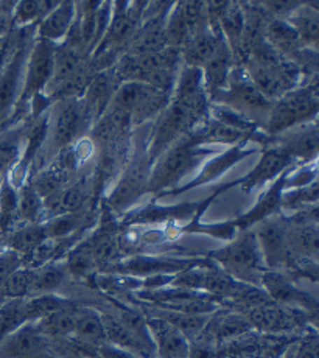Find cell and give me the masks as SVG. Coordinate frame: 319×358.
<instances>
[{"instance_id":"20","label":"cell","mask_w":319,"mask_h":358,"mask_svg":"<svg viewBox=\"0 0 319 358\" xmlns=\"http://www.w3.org/2000/svg\"><path fill=\"white\" fill-rule=\"evenodd\" d=\"M283 184H285V178L277 179L273 187L269 189L267 194L262 195L260 201L255 204L245 217L237 220L234 224L240 229L248 231L253 224L260 223L265 218H269V215H271V213L277 209V206H279L282 201V192H283V189H285L283 187Z\"/></svg>"},{"instance_id":"8","label":"cell","mask_w":319,"mask_h":358,"mask_svg":"<svg viewBox=\"0 0 319 358\" xmlns=\"http://www.w3.org/2000/svg\"><path fill=\"white\" fill-rule=\"evenodd\" d=\"M206 260L193 259H176V257H155V256H134L119 264H113L109 271L129 274L136 278H156V276H170L178 274L187 268L203 264Z\"/></svg>"},{"instance_id":"31","label":"cell","mask_w":319,"mask_h":358,"mask_svg":"<svg viewBox=\"0 0 319 358\" xmlns=\"http://www.w3.org/2000/svg\"><path fill=\"white\" fill-rule=\"evenodd\" d=\"M66 268L75 278H87L89 274L95 270L97 262L89 240L85 243L75 246L73 250L69 252Z\"/></svg>"},{"instance_id":"19","label":"cell","mask_w":319,"mask_h":358,"mask_svg":"<svg viewBox=\"0 0 319 358\" xmlns=\"http://www.w3.org/2000/svg\"><path fill=\"white\" fill-rule=\"evenodd\" d=\"M109 100H113V77L108 72H103L97 75L87 86L86 99L83 100L85 119H99L108 108Z\"/></svg>"},{"instance_id":"37","label":"cell","mask_w":319,"mask_h":358,"mask_svg":"<svg viewBox=\"0 0 319 358\" xmlns=\"http://www.w3.org/2000/svg\"><path fill=\"white\" fill-rule=\"evenodd\" d=\"M293 358H319V341L315 327L307 330L299 343L293 344Z\"/></svg>"},{"instance_id":"16","label":"cell","mask_w":319,"mask_h":358,"mask_svg":"<svg viewBox=\"0 0 319 358\" xmlns=\"http://www.w3.org/2000/svg\"><path fill=\"white\" fill-rule=\"evenodd\" d=\"M226 43L223 33L211 31L209 29H204L203 31L197 33L184 44V61L187 66L190 67H203L207 61H209L218 47Z\"/></svg>"},{"instance_id":"4","label":"cell","mask_w":319,"mask_h":358,"mask_svg":"<svg viewBox=\"0 0 319 358\" xmlns=\"http://www.w3.org/2000/svg\"><path fill=\"white\" fill-rule=\"evenodd\" d=\"M229 87L221 89L217 94L220 95L226 106L232 108L234 111L240 113L248 120L268 119L271 111L273 101L268 100L257 87H255L248 73L241 71H231L229 73Z\"/></svg>"},{"instance_id":"7","label":"cell","mask_w":319,"mask_h":358,"mask_svg":"<svg viewBox=\"0 0 319 358\" xmlns=\"http://www.w3.org/2000/svg\"><path fill=\"white\" fill-rule=\"evenodd\" d=\"M260 287H263V290H265V293L269 296V299L276 302V304L302 310V312L316 318V313H318L316 298L302 292L301 288H297L287 274H283L281 271L267 270L262 276Z\"/></svg>"},{"instance_id":"23","label":"cell","mask_w":319,"mask_h":358,"mask_svg":"<svg viewBox=\"0 0 319 358\" xmlns=\"http://www.w3.org/2000/svg\"><path fill=\"white\" fill-rule=\"evenodd\" d=\"M145 185H148L147 179H145V170L141 165H134L125 173L119 182V187L114 190L113 196H111V204L119 209L123 208L141 194Z\"/></svg>"},{"instance_id":"34","label":"cell","mask_w":319,"mask_h":358,"mask_svg":"<svg viewBox=\"0 0 319 358\" xmlns=\"http://www.w3.org/2000/svg\"><path fill=\"white\" fill-rule=\"evenodd\" d=\"M58 2H19L13 13V22L17 25L31 24L34 20H43Z\"/></svg>"},{"instance_id":"17","label":"cell","mask_w":319,"mask_h":358,"mask_svg":"<svg viewBox=\"0 0 319 358\" xmlns=\"http://www.w3.org/2000/svg\"><path fill=\"white\" fill-rule=\"evenodd\" d=\"M288 24L296 31L299 43L307 47V49H311V52H316L319 36V19L316 6L299 3V6L290 15Z\"/></svg>"},{"instance_id":"13","label":"cell","mask_w":319,"mask_h":358,"mask_svg":"<svg viewBox=\"0 0 319 358\" xmlns=\"http://www.w3.org/2000/svg\"><path fill=\"white\" fill-rule=\"evenodd\" d=\"M44 338L34 322H27L0 340V358H33L44 349Z\"/></svg>"},{"instance_id":"38","label":"cell","mask_w":319,"mask_h":358,"mask_svg":"<svg viewBox=\"0 0 319 358\" xmlns=\"http://www.w3.org/2000/svg\"><path fill=\"white\" fill-rule=\"evenodd\" d=\"M81 350L91 358H139L133 354L127 352V350L115 348L113 344L108 343L95 344V346H83Z\"/></svg>"},{"instance_id":"25","label":"cell","mask_w":319,"mask_h":358,"mask_svg":"<svg viewBox=\"0 0 319 358\" xmlns=\"http://www.w3.org/2000/svg\"><path fill=\"white\" fill-rule=\"evenodd\" d=\"M89 187L87 181H76L73 184L69 185V187H62L57 194L52 195L50 203L52 208L55 210H58L59 213H69V212H76L78 209L83 208V204L86 203V199L89 196ZM58 215V213H57Z\"/></svg>"},{"instance_id":"29","label":"cell","mask_w":319,"mask_h":358,"mask_svg":"<svg viewBox=\"0 0 319 358\" xmlns=\"http://www.w3.org/2000/svg\"><path fill=\"white\" fill-rule=\"evenodd\" d=\"M251 153H253V151H241L237 147L226 151L225 155H221L220 157H217V159H213L209 164H206V167L198 175L195 181H192L184 190H187L189 187H193V185H201V184H206V182L212 181V179L218 178L220 175H223L229 167H232V165L235 162H239L241 157H245V156L251 155Z\"/></svg>"},{"instance_id":"35","label":"cell","mask_w":319,"mask_h":358,"mask_svg":"<svg viewBox=\"0 0 319 358\" xmlns=\"http://www.w3.org/2000/svg\"><path fill=\"white\" fill-rule=\"evenodd\" d=\"M81 213L78 212H69V213H58L55 215L50 222L44 224L45 237L47 238H62L67 237L80 228L81 224Z\"/></svg>"},{"instance_id":"32","label":"cell","mask_w":319,"mask_h":358,"mask_svg":"<svg viewBox=\"0 0 319 358\" xmlns=\"http://www.w3.org/2000/svg\"><path fill=\"white\" fill-rule=\"evenodd\" d=\"M31 268H17L0 288V304L10 299H25L30 294Z\"/></svg>"},{"instance_id":"21","label":"cell","mask_w":319,"mask_h":358,"mask_svg":"<svg viewBox=\"0 0 319 358\" xmlns=\"http://www.w3.org/2000/svg\"><path fill=\"white\" fill-rule=\"evenodd\" d=\"M76 321V306L72 302L66 307H62L52 315L45 316L36 324L38 330L43 336H50V338H59V336H71L75 330Z\"/></svg>"},{"instance_id":"24","label":"cell","mask_w":319,"mask_h":358,"mask_svg":"<svg viewBox=\"0 0 319 358\" xmlns=\"http://www.w3.org/2000/svg\"><path fill=\"white\" fill-rule=\"evenodd\" d=\"M22 52H17L6 64L3 72L0 73V114H3L16 99L20 72H22Z\"/></svg>"},{"instance_id":"27","label":"cell","mask_w":319,"mask_h":358,"mask_svg":"<svg viewBox=\"0 0 319 358\" xmlns=\"http://www.w3.org/2000/svg\"><path fill=\"white\" fill-rule=\"evenodd\" d=\"M291 157H299V159H315L318 153V128L313 123L307 128L295 133V136L282 145Z\"/></svg>"},{"instance_id":"22","label":"cell","mask_w":319,"mask_h":358,"mask_svg":"<svg viewBox=\"0 0 319 358\" xmlns=\"http://www.w3.org/2000/svg\"><path fill=\"white\" fill-rule=\"evenodd\" d=\"M47 240L44 226L36 223H25L22 228L10 232L6 243L10 251L16 254H33Z\"/></svg>"},{"instance_id":"11","label":"cell","mask_w":319,"mask_h":358,"mask_svg":"<svg viewBox=\"0 0 319 358\" xmlns=\"http://www.w3.org/2000/svg\"><path fill=\"white\" fill-rule=\"evenodd\" d=\"M159 358H189L190 341L181 330L159 316L145 320Z\"/></svg>"},{"instance_id":"14","label":"cell","mask_w":319,"mask_h":358,"mask_svg":"<svg viewBox=\"0 0 319 358\" xmlns=\"http://www.w3.org/2000/svg\"><path fill=\"white\" fill-rule=\"evenodd\" d=\"M291 161H293V157L281 147L265 150L259 164L255 165L251 173L243 179L241 187H243L245 192H251L253 189L259 187V185L265 184L267 181H271V179H274L288 167Z\"/></svg>"},{"instance_id":"40","label":"cell","mask_w":319,"mask_h":358,"mask_svg":"<svg viewBox=\"0 0 319 358\" xmlns=\"http://www.w3.org/2000/svg\"><path fill=\"white\" fill-rule=\"evenodd\" d=\"M6 25H8V22L3 19H0V34H2L5 30H6Z\"/></svg>"},{"instance_id":"1","label":"cell","mask_w":319,"mask_h":358,"mask_svg":"<svg viewBox=\"0 0 319 358\" xmlns=\"http://www.w3.org/2000/svg\"><path fill=\"white\" fill-rule=\"evenodd\" d=\"M211 257L218 262L221 270L235 280L260 287L267 265L253 231H243L237 238H232V242L227 246L213 251Z\"/></svg>"},{"instance_id":"5","label":"cell","mask_w":319,"mask_h":358,"mask_svg":"<svg viewBox=\"0 0 319 358\" xmlns=\"http://www.w3.org/2000/svg\"><path fill=\"white\" fill-rule=\"evenodd\" d=\"M198 141L195 136L192 139H185L173 143L170 150H165L161 155L155 171L150 176L148 189L150 190H162L169 185L176 182L179 178H183L185 171H189L193 164L198 159V151L195 150Z\"/></svg>"},{"instance_id":"28","label":"cell","mask_w":319,"mask_h":358,"mask_svg":"<svg viewBox=\"0 0 319 358\" xmlns=\"http://www.w3.org/2000/svg\"><path fill=\"white\" fill-rule=\"evenodd\" d=\"M71 304V301L61 296L50 293V294H41L34 296V298L25 299V316L27 322H38L45 316L52 315L57 310Z\"/></svg>"},{"instance_id":"39","label":"cell","mask_w":319,"mask_h":358,"mask_svg":"<svg viewBox=\"0 0 319 358\" xmlns=\"http://www.w3.org/2000/svg\"><path fill=\"white\" fill-rule=\"evenodd\" d=\"M283 358H293V344L288 346L285 352H283Z\"/></svg>"},{"instance_id":"3","label":"cell","mask_w":319,"mask_h":358,"mask_svg":"<svg viewBox=\"0 0 319 358\" xmlns=\"http://www.w3.org/2000/svg\"><path fill=\"white\" fill-rule=\"evenodd\" d=\"M318 113L316 85L302 89H291L273 103L267 119V129L271 134H279L302 123L315 119Z\"/></svg>"},{"instance_id":"33","label":"cell","mask_w":319,"mask_h":358,"mask_svg":"<svg viewBox=\"0 0 319 358\" xmlns=\"http://www.w3.org/2000/svg\"><path fill=\"white\" fill-rule=\"evenodd\" d=\"M17 192L11 182L5 181L0 185V229L2 232L10 231L13 220L17 217Z\"/></svg>"},{"instance_id":"15","label":"cell","mask_w":319,"mask_h":358,"mask_svg":"<svg viewBox=\"0 0 319 358\" xmlns=\"http://www.w3.org/2000/svg\"><path fill=\"white\" fill-rule=\"evenodd\" d=\"M76 15V5L71 2H61L41 20L39 36L48 43L57 44L64 39L72 29L73 17Z\"/></svg>"},{"instance_id":"18","label":"cell","mask_w":319,"mask_h":358,"mask_svg":"<svg viewBox=\"0 0 319 358\" xmlns=\"http://www.w3.org/2000/svg\"><path fill=\"white\" fill-rule=\"evenodd\" d=\"M73 335L83 346H95V344L106 343V334L101 315L94 308L76 307Z\"/></svg>"},{"instance_id":"9","label":"cell","mask_w":319,"mask_h":358,"mask_svg":"<svg viewBox=\"0 0 319 358\" xmlns=\"http://www.w3.org/2000/svg\"><path fill=\"white\" fill-rule=\"evenodd\" d=\"M288 226L283 224L277 218H265L259 223L255 229L263 260L267 270L279 271L282 266L288 264V242H287Z\"/></svg>"},{"instance_id":"10","label":"cell","mask_w":319,"mask_h":358,"mask_svg":"<svg viewBox=\"0 0 319 358\" xmlns=\"http://www.w3.org/2000/svg\"><path fill=\"white\" fill-rule=\"evenodd\" d=\"M55 50H57V45L48 41L41 38L36 41L30 55L29 67H27L24 91L20 95L24 101L36 97L44 87L48 86L55 69Z\"/></svg>"},{"instance_id":"2","label":"cell","mask_w":319,"mask_h":358,"mask_svg":"<svg viewBox=\"0 0 319 358\" xmlns=\"http://www.w3.org/2000/svg\"><path fill=\"white\" fill-rule=\"evenodd\" d=\"M206 95L192 99H173L171 105L164 109L157 119L155 134L151 137L150 161L161 156L173 143L181 141L184 133L189 129L198 115L204 109Z\"/></svg>"},{"instance_id":"30","label":"cell","mask_w":319,"mask_h":358,"mask_svg":"<svg viewBox=\"0 0 319 358\" xmlns=\"http://www.w3.org/2000/svg\"><path fill=\"white\" fill-rule=\"evenodd\" d=\"M27 324L25 299H10L0 304V340Z\"/></svg>"},{"instance_id":"6","label":"cell","mask_w":319,"mask_h":358,"mask_svg":"<svg viewBox=\"0 0 319 358\" xmlns=\"http://www.w3.org/2000/svg\"><path fill=\"white\" fill-rule=\"evenodd\" d=\"M243 315L251 322L253 329H257L265 335H281L291 332V330L299 327L302 324L304 316H307V313L302 312V310L283 307L276 304V302L245 308Z\"/></svg>"},{"instance_id":"36","label":"cell","mask_w":319,"mask_h":358,"mask_svg":"<svg viewBox=\"0 0 319 358\" xmlns=\"http://www.w3.org/2000/svg\"><path fill=\"white\" fill-rule=\"evenodd\" d=\"M17 217L25 223H36L41 215V196L36 194L31 184H24L17 195Z\"/></svg>"},{"instance_id":"26","label":"cell","mask_w":319,"mask_h":358,"mask_svg":"<svg viewBox=\"0 0 319 358\" xmlns=\"http://www.w3.org/2000/svg\"><path fill=\"white\" fill-rule=\"evenodd\" d=\"M64 268L53 264H44L38 268H31V298L41 294H50L62 284L64 280Z\"/></svg>"},{"instance_id":"12","label":"cell","mask_w":319,"mask_h":358,"mask_svg":"<svg viewBox=\"0 0 319 358\" xmlns=\"http://www.w3.org/2000/svg\"><path fill=\"white\" fill-rule=\"evenodd\" d=\"M83 122H85L83 101H78L75 97L61 101L52 125L53 148L62 150L71 145L76 134L80 133Z\"/></svg>"}]
</instances>
